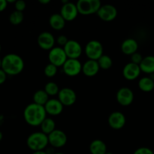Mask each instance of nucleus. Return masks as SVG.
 I'll return each mask as SVG.
<instances>
[{
	"label": "nucleus",
	"mask_w": 154,
	"mask_h": 154,
	"mask_svg": "<svg viewBox=\"0 0 154 154\" xmlns=\"http://www.w3.org/2000/svg\"><path fill=\"white\" fill-rule=\"evenodd\" d=\"M78 8L76 4L71 2H66L62 5L60 9V14L66 21H72L77 17L78 14Z\"/></svg>",
	"instance_id": "obj_14"
},
{
	"label": "nucleus",
	"mask_w": 154,
	"mask_h": 154,
	"mask_svg": "<svg viewBox=\"0 0 154 154\" xmlns=\"http://www.w3.org/2000/svg\"><path fill=\"white\" fill-rule=\"evenodd\" d=\"M141 72L146 74H154V56H147L144 57L139 65Z\"/></svg>",
	"instance_id": "obj_22"
},
{
	"label": "nucleus",
	"mask_w": 154,
	"mask_h": 154,
	"mask_svg": "<svg viewBox=\"0 0 154 154\" xmlns=\"http://www.w3.org/2000/svg\"><path fill=\"white\" fill-rule=\"evenodd\" d=\"M24 69V60L20 55L8 54L5 56L2 61V69L7 75H17Z\"/></svg>",
	"instance_id": "obj_2"
},
{
	"label": "nucleus",
	"mask_w": 154,
	"mask_h": 154,
	"mask_svg": "<svg viewBox=\"0 0 154 154\" xmlns=\"http://www.w3.org/2000/svg\"><path fill=\"white\" fill-rule=\"evenodd\" d=\"M49 144L55 148H60L64 147L68 141L66 132L60 129H55L54 132L48 135Z\"/></svg>",
	"instance_id": "obj_8"
},
{
	"label": "nucleus",
	"mask_w": 154,
	"mask_h": 154,
	"mask_svg": "<svg viewBox=\"0 0 154 154\" xmlns=\"http://www.w3.org/2000/svg\"><path fill=\"white\" fill-rule=\"evenodd\" d=\"M58 99L64 106H71L77 100V94L75 90L69 87L60 89L58 93Z\"/></svg>",
	"instance_id": "obj_9"
},
{
	"label": "nucleus",
	"mask_w": 154,
	"mask_h": 154,
	"mask_svg": "<svg viewBox=\"0 0 154 154\" xmlns=\"http://www.w3.org/2000/svg\"><path fill=\"white\" fill-rule=\"evenodd\" d=\"M1 49H2V48H1V45H0V52H1Z\"/></svg>",
	"instance_id": "obj_42"
},
{
	"label": "nucleus",
	"mask_w": 154,
	"mask_h": 154,
	"mask_svg": "<svg viewBox=\"0 0 154 154\" xmlns=\"http://www.w3.org/2000/svg\"><path fill=\"white\" fill-rule=\"evenodd\" d=\"M103 45L97 40H91L88 42L84 48V52L89 60L96 61L103 55Z\"/></svg>",
	"instance_id": "obj_5"
},
{
	"label": "nucleus",
	"mask_w": 154,
	"mask_h": 154,
	"mask_svg": "<svg viewBox=\"0 0 154 154\" xmlns=\"http://www.w3.org/2000/svg\"><path fill=\"white\" fill-rule=\"evenodd\" d=\"M98 63L99 65L100 69H104V70H107L111 68L113 65V60L108 55L106 54H103L99 60H97Z\"/></svg>",
	"instance_id": "obj_27"
},
{
	"label": "nucleus",
	"mask_w": 154,
	"mask_h": 154,
	"mask_svg": "<svg viewBox=\"0 0 154 154\" xmlns=\"http://www.w3.org/2000/svg\"><path fill=\"white\" fill-rule=\"evenodd\" d=\"M2 59L0 58V69H2Z\"/></svg>",
	"instance_id": "obj_39"
},
{
	"label": "nucleus",
	"mask_w": 154,
	"mask_h": 154,
	"mask_svg": "<svg viewBox=\"0 0 154 154\" xmlns=\"http://www.w3.org/2000/svg\"><path fill=\"white\" fill-rule=\"evenodd\" d=\"M66 22L60 13L53 14L49 18V23L51 28L55 30H60L66 26Z\"/></svg>",
	"instance_id": "obj_20"
},
{
	"label": "nucleus",
	"mask_w": 154,
	"mask_h": 154,
	"mask_svg": "<svg viewBox=\"0 0 154 154\" xmlns=\"http://www.w3.org/2000/svg\"><path fill=\"white\" fill-rule=\"evenodd\" d=\"M6 79H7V74L1 69H0V85L4 84Z\"/></svg>",
	"instance_id": "obj_34"
},
{
	"label": "nucleus",
	"mask_w": 154,
	"mask_h": 154,
	"mask_svg": "<svg viewBox=\"0 0 154 154\" xmlns=\"http://www.w3.org/2000/svg\"><path fill=\"white\" fill-rule=\"evenodd\" d=\"M108 122L111 128L114 129H120L124 127L126 123V116L120 111H114L109 115Z\"/></svg>",
	"instance_id": "obj_15"
},
{
	"label": "nucleus",
	"mask_w": 154,
	"mask_h": 154,
	"mask_svg": "<svg viewBox=\"0 0 154 154\" xmlns=\"http://www.w3.org/2000/svg\"><path fill=\"white\" fill-rule=\"evenodd\" d=\"M49 95L45 90H38L33 94V102L45 106V104L49 100Z\"/></svg>",
	"instance_id": "obj_24"
},
{
	"label": "nucleus",
	"mask_w": 154,
	"mask_h": 154,
	"mask_svg": "<svg viewBox=\"0 0 154 154\" xmlns=\"http://www.w3.org/2000/svg\"><path fill=\"white\" fill-rule=\"evenodd\" d=\"M14 6H15V9H16V11L23 12L26 9V2L23 1V0H17V1L15 2Z\"/></svg>",
	"instance_id": "obj_31"
},
{
	"label": "nucleus",
	"mask_w": 154,
	"mask_h": 154,
	"mask_svg": "<svg viewBox=\"0 0 154 154\" xmlns=\"http://www.w3.org/2000/svg\"><path fill=\"white\" fill-rule=\"evenodd\" d=\"M57 71H58V67L56 66L55 65L49 63L45 66V69H44V73L48 78H52L57 75Z\"/></svg>",
	"instance_id": "obj_29"
},
{
	"label": "nucleus",
	"mask_w": 154,
	"mask_h": 154,
	"mask_svg": "<svg viewBox=\"0 0 154 154\" xmlns=\"http://www.w3.org/2000/svg\"><path fill=\"white\" fill-rule=\"evenodd\" d=\"M38 2L41 3V4L46 5V4H48V3L51 2V0H39Z\"/></svg>",
	"instance_id": "obj_37"
},
{
	"label": "nucleus",
	"mask_w": 154,
	"mask_h": 154,
	"mask_svg": "<svg viewBox=\"0 0 154 154\" xmlns=\"http://www.w3.org/2000/svg\"><path fill=\"white\" fill-rule=\"evenodd\" d=\"M32 154H48V153L47 151H45V150H40V151L33 152Z\"/></svg>",
	"instance_id": "obj_36"
},
{
	"label": "nucleus",
	"mask_w": 154,
	"mask_h": 154,
	"mask_svg": "<svg viewBox=\"0 0 154 154\" xmlns=\"http://www.w3.org/2000/svg\"><path fill=\"white\" fill-rule=\"evenodd\" d=\"M53 154H65V153H61V152H57V153H54Z\"/></svg>",
	"instance_id": "obj_40"
},
{
	"label": "nucleus",
	"mask_w": 154,
	"mask_h": 154,
	"mask_svg": "<svg viewBox=\"0 0 154 154\" xmlns=\"http://www.w3.org/2000/svg\"><path fill=\"white\" fill-rule=\"evenodd\" d=\"M90 152L91 154H105L108 152V149L103 141L100 139H95L90 143Z\"/></svg>",
	"instance_id": "obj_21"
},
{
	"label": "nucleus",
	"mask_w": 154,
	"mask_h": 154,
	"mask_svg": "<svg viewBox=\"0 0 154 154\" xmlns=\"http://www.w3.org/2000/svg\"><path fill=\"white\" fill-rule=\"evenodd\" d=\"M68 59H78L83 53V48L80 42L75 40H69L63 47Z\"/></svg>",
	"instance_id": "obj_11"
},
{
	"label": "nucleus",
	"mask_w": 154,
	"mask_h": 154,
	"mask_svg": "<svg viewBox=\"0 0 154 154\" xmlns=\"http://www.w3.org/2000/svg\"><path fill=\"white\" fill-rule=\"evenodd\" d=\"M38 44L42 49L45 51H51L54 48L56 38L54 35L50 32H42L38 36Z\"/></svg>",
	"instance_id": "obj_13"
},
{
	"label": "nucleus",
	"mask_w": 154,
	"mask_h": 154,
	"mask_svg": "<svg viewBox=\"0 0 154 154\" xmlns=\"http://www.w3.org/2000/svg\"><path fill=\"white\" fill-rule=\"evenodd\" d=\"M69 39L68 38L67 36L65 35H59L58 37L57 38V39H56V42H57V44H58L59 45H60V46H63V47L65 46V45L67 44V42H69Z\"/></svg>",
	"instance_id": "obj_33"
},
{
	"label": "nucleus",
	"mask_w": 154,
	"mask_h": 154,
	"mask_svg": "<svg viewBox=\"0 0 154 154\" xmlns=\"http://www.w3.org/2000/svg\"><path fill=\"white\" fill-rule=\"evenodd\" d=\"M47 112L45 106L32 102L24 108L23 117L25 121L32 126H41L46 119Z\"/></svg>",
	"instance_id": "obj_1"
},
{
	"label": "nucleus",
	"mask_w": 154,
	"mask_h": 154,
	"mask_svg": "<svg viewBox=\"0 0 154 154\" xmlns=\"http://www.w3.org/2000/svg\"><path fill=\"white\" fill-rule=\"evenodd\" d=\"M64 105L58 99H50L45 105L47 114L51 116H58L63 112Z\"/></svg>",
	"instance_id": "obj_17"
},
{
	"label": "nucleus",
	"mask_w": 154,
	"mask_h": 154,
	"mask_svg": "<svg viewBox=\"0 0 154 154\" xmlns=\"http://www.w3.org/2000/svg\"><path fill=\"white\" fill-rule=\"evenodd\" d=\"M48 60H49L50 63L55 65L57 67H60V66L63 67L64 63L68 60V57L63 48L54 47L51 51H49Z\"/></svg>",
	"instance_id": "obj_6"
},
{
	"label": "nucleus",
	"mask_w": 154,
	"mask_h": 154,
	"mask_svg": "<svg viewBox=\"0 0 154 154\" xmlns=\"http://www.w3.org/2000/svg\"><path fill=\"white\" fill-rule=\"evenodd\" d=\"M143 58H144V57H142V55L138 52L135 53V54H133L132 55L130 56L131 63H133L137 65L141 64V61L143 60Z\"/></svg>",
	"instance_id": "obj_30"
},
{
	"label": "nucleus",
	"mask_w": 154,
	"mask_h": 154,
	"mask_svg": "<svg viewBox=\"0 0 154 154\" xmlns=\"http://www.w3.org/2000/svg\"><path fill=\"white\" fill-rule=\"evenodd\" d=\"M82 66L78 59H68L63 66V70L68 76L75 77L82 72Z\"/></svg>",
	"instance_id": "obj_7"
},
{
	"label": "nucleus",
	"mask_w": 154,
	"mask_h": 154,
	"mask_svg": "<svg viewBox=\"0 0 154 154\" xmlns=\"http://www.w3.org/2000/svg\"><path fill=\"white\" fill-rule=\"evenodd\" d=\"M76 5L78 13L82 15H90L97 14L102 5L99 0H78Z\"/></svg>",
	"instance_id": "obj_4"
},
{
	"label": "nucleus",
	"mask_w": 154,
	"mask_h": 154,
	"mask_svg": "<svg viewBox=\"0 0 154 154\" xmlns=\"http://www.w3.org/2000/svg\"><path fill=\"white\" fill-rule=\"evenodd\" d=\"M44 90H45L47 93L50 96H56V95H58L59 92H60V88H59V86L57 83L54 82V81H49V82L47 83L45 86V88Z\"/></svg>",
	"instance_id": "obj_28"
},
{
	"label": "nucleus",
	"mask_w": 154,
	"mask_h": 154,
	"mask_svg": "<svg viewBox=\"0 0 154 154\" xmlns=\"http://www.w3.org/2000/svg\"><path fill=\"white\" fill-rule=\"evenodd\" d=\"M141 70L139 65L128 63L123 69V75L128 81H134L139 77Z\"/></svg>",
	"instance_id": "obj_16"
},
{
	"label": "nucleus",
	"mask_w": 154,
	"mask_h": 154,
	"mask_svg": "<svg viewBox=\"0 0 154 154\" xmlns=\"http://www.w3.org/2000/svg\"><path fill=\"white\" fill-rule=\"evenodd\" d=\"M138 87L143 92H151L154 90V81L150 77H143L138 81Z\"/></svg>",
	"instance_id": "obj_23"
},
{
	"label": "nucleus",
	"mask_w": 154,
	"mask_h": 154,
	"mask_svg": "<svg viewBox=\"0 0 154 154\" xmlns=\"http://www.w3.org/2000/svg\"><path fill=\"white\" fill-rule=\"evenodd\" d=\"M133 154H154L151 149L146 147H141L136 149Z\"/></svg>",
	"instance_id": "obj_32"
},
{
	"label": "nucleus",
	"mask_w": 154,
	"mask_h": 154,
	"mask_svg": "<svg viewBox=\"0 0 154 154\" xmlns=\"http://www.w3.org/2000/svg\"><path fill=\"white\" fill-rule=\"evenodd\" d=\"M100 67L98 61L88 60L83 64L82 72L87 77H93L97 75Z\"/></svg>",
	"instance_id": "obj_18"
},
{
	"label": "nucleus",
	"mask_w": 154,
	"mask_h": 154,
	"mask_svg": "<svg viewBox=\"0 0 154 154\" xmlns=\"http://www.w3.org/2000/svg\"><path fill=\"white\" fill-rule=\"evenodd\" d=\"M97 15L101 20L106 22L112 21L117 17V9L114 5L111 4L102 5L97 12Z\"/></svg>",
	"instance_id": "obj_10"
},
{
	"label": "nucleus",
	"mask_w": 154,
	"mask_h": 154,
	"mask_svg": "<svg viewBox=\"0 0 154 154\" xmlns=\"http://www.w3.org/2000/svg\"><path fill=\"white\" fill-rule=\"evenodd\" d=\"M116 99L117 102L122 106H128L133 102L134 93L129 87H121L117 90Z\"/></svg>",
	"instance_id": "obj_12"
},
{
	"label": "nucleus",
	"mask_w": 154,
	"mask_h": 154,
	"mask_svg": "<svg viewBox=\"0 0 154 154\" xmlns=\"http://www.w3.org/2000/svg\"><path fill=\"white\" fill-rule=\"evenodd\" d=\"M2 138H3V135H2V132L1 131H0V141H1L2 140Z\"/></svg>",
	"instance_id": "obj_38"
},
{
	"label": "nucleus",
	"mask_w": 154,
	"mask_h": 154,
	"mask_svg": "<svg viewBox=\"0 0 154 154\" xmlns=\"http://www.w3.org/2000/svg\"><path fill=\"white\" fill-rule=\"evenodd\" d=\"M24 14L23 12L18 11H14L9 16V21L14 26H17L23 21Z\"/></svg>",
	"instance_id": "obj_26"
},
{
	"label": "nucleus",
	"mask_w": 154,
	"mask_h": 154,
	"mask_svg": "<svg viewBox=\"0 0 154 154\" xmlns=\"http://www.w3.org/2000/svg\"><path fill=\"white\" fill-rule=\"evenodd\" d=\"M40 126L42 132L48 135L56 129V123L51 117H46Z\"/></svg>",
	"instance_id": "obj_25"
},
{
	"label": "nucleus",
	"mask_w": 154,
	"mask_h": 154,
	"mask_svg": "<svg viewBox=\"0 0 154 154\" xmlns=\"http://www.w3.org/2000/svg\"><path fill=\"white\" fill-rule=\"evenodd\" d=\"M26 144L29 148L33 152L44 150L49 144L48 135L42 131L32 132L27 138Z\"/></svg>",
	"instance_id": "obj_3"
},
{
	"label": "nucleus",
	"mask_w": 154,
	"mask_h": 154,
	"mask_svg": "<svg viewBox=\"0 0 154 154\" xmlns=\"http://www.w3.org/2000/svg\"><path fill=\"white\" fill-rule=\"evenodd\" d=\"M138 44L135 39L129 38H126L122 42L121 44V51L126 55H132L135 53L138 52Z\"/></svg>",
	"instance_id": "obj_19"
},
{
	"label": "nucleus",
	"mask_w": 154,
	"mask_h": 154,
	"mask_svg": "<svg viewBox=\"0 0 154 154\" xmlns=\"http://www.w3.org/2000/svg\"><path fill=\"white\" fill-rule=\"evenodd\" d=\"M105 154H114V153H112V152H110V151H108V152H107V153H105Z\"/></svg>",
	"instance_id": "obj_41"
},
{
	"label": "nucleus",
	"mask_w": 154,
	"mask_h": 154,
	"mask_svg": "<svg viewBox=\"0 0 154 154\" xmlns=\"http://www.w3.org/2000/svg\"><path fill=\"white\" fill-rule=\"evenodd\" d=\"M8 2L7 0H0V12L3 11L7 8Z\"/></svg>",
	"instance_id": "obj_35"
}]
</instances>
